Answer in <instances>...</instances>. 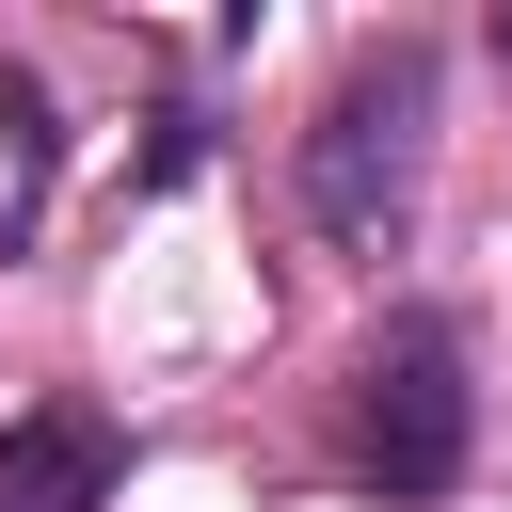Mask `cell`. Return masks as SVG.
<instances>
[{
  "instance_id": "6da1fadb",
  "label": "cell",
  "mask_w": 512,
  "mask_h": 512,
  "mask_svg": "<svg viewBox=\"0 0 512 512\" xmlns=\"http://www.w3.org/2000/svg\"><path fill=\"white\" fill-rule=\"evenodd\" d=\"M432 32H384V48H352L336 80H320V112H304V224L320 240H384L400 208H416V176H432Z\"/></svg>"
},
{
  "instance_id": "7a4b0ae2",
  "label": "cell",
  "mask_w": 512,
  "mask_h": 512,
  "mask_svg": "<svg viewBox=\"0 0 512 512\" xmlns=\"http://www.w3.org/2000/svg\"><path fill=\"white\" fill-rule=\"evenodd\" d=\"M480 448V384H464V336L448 320H384L368 368H352V464L384 496H448Z\"/></svg>"
},
{
  "instance_id": "3957f363",
  "label": "cell",
  "mask_w": 512,
  "mask_h": 512,
  "mask_svg": "<svg viewBox=\"0 0 512 512\" xmlns=\"http://www.w3.org/2000/svg\"><path fill=\"white\" fill-rule=\"evenodd\" d=\"M112 480H128V432H112L96 400L0 416V512H112Z\"/></svg>"
},
{
  "instance_id": "277c9868",
  "label": "cell",
  "mask_w": 512,
  "mask_h": 512,
  "mask_svg": "<svg viewBox=\"0 0 512 512\" xmlns=\"http://www.w3.org/2000/svg\"><path fill=\"white\" fill-rule=\"evenodd\" d=\"M0 128H16V160H0V240H32V192H48V96L0 64Z\"/></svg>"
}]
</instances>
